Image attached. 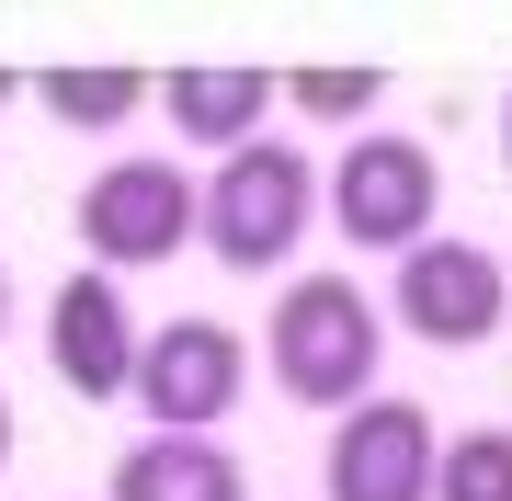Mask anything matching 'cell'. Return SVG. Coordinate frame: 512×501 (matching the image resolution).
Here are the masks:
<instances>
[{
  "label": "cell",
  "mask_w": 512,
  "mask_h": 501,
  "mask_svg": "<svg viewBox=\"0 0 512 501\" xmlns=\"http://www.w3.org/2000/svg\"><path fill=\"white\" fill-rule=\"evenodd\" d=\"M23 92H35V80H12V69H0V103H23Z\"/></svg>",
  "instance_id": "16"
},
{
  "label": "cell",
  "mask_w": 512,
  "mask_h": 501,
  "mask_svg": "<svg viewBox=\"0 0 512 501\" xmlns=\"http://www.w3.org/2000/svg\"><path fill=\"white\" fill-rule=\"evenodd\" d=\"M501 171H512V92H501Z\"/></svg>",
  "instance_id": "14"
},
{
  "label": "cell",
  "mask_w": 512,
  "mask_h": 501,
  "mask_svg": "<svg viewBox=\"0 0 512 501\" xmlns=\"http://www.w3.org/2000/svg\"><path fill=\"white\" fill-rule=\"evenodd\" d=\"M148 103H160V80H148V69H35V114H57V126H80V137L137 126Z\"/></svg>",
  "instance_id": "11"
},
{
  "label": "cell",
  "mask_w": 512,
  "mask_h": 501,
  "mask_svg": "<svg viewBox=\"0 0 512 501\" xmlns=\"http://www.w3.org/2000/svg\"><path fill=\"white\" fill-rule=\"evenodd\" d=\"M274 103H285L274 69H217V57L160 80V114H171V137H183V149H251Z\"/></svg>",
  "instance_id": "9"
},
{
  "label": "cell",
  "mask_w": 512,
  "mask_h": 501,
  "mask_svg": "<svg viewBox=\"0 0 512 501\" xmlns=\"http://www.w3.org/2000/svg\"><path fill=\"white\" fill-rule=\"evenodd\" d=\"M433 501H512V433H456L433 467Z\"/></svg>",
  "instance_id": "12"
},
{
  "label": "cell",
  "mask_w": 512,
  "mask_h": 501,
  "mask_svg": "<svg viewBox=\"0 0 512 501\" xmlns=\"http://www.w3.org/2000/svg\"><path fill=\"white\" fill-rule=\"evenodd\" d=\"M239 388H251V342L217 331V319H160L137 342V410L160 433H194L205 445V422H228Z\"/></svg>",
  "instance_id": "5"
},
{
  "label": "cell",
  "mask_w": 512,
  "mask_h": 501,
  "mask_svg": "<svg viewBox=\"0 0 512 501\" xmlns=\"http://www.w3.org/2000/svg\"><path fill=\"white\" fill-rule=\"evenodd\" d=\"M137 342H148V331L126 319V285L92 274V262L46 297V365H57L69 399H126V388H137Z\"/></svg>",
  "instance_id": "8"
},
{
  "label": "cell",
  "mask_w": 512,
  "mask_h": 501,
  "mask_svg": "<svg viewBox=\"0 0 512 501\" xmlns=\"http://www.w3.org/2000/svg\"><path fill=\"white\" fill-rule=\"evenodd\" d=\"M319 205H330V228H342L353 251L410 262L433 240V217H444V160L421 149V137H399V126H365L342 149V171L319 183Z\"/></svg>",
  "instance_id": "2"
},
{
  "label": "cell",
  "mask_w": 512,
  "mask_h": 501,
  "mask_svg": "<svg viewBox=\"0 0 512 501\" xmlns=\"http://www.w3.org/2000/svg\"><path fill=\"white\" fill-rule=\"evenodd\" d=\"M194 228H205V183L183 160H103L80 183V251H92V274H148V262L194 251Z\"/></svg>",
  "instance_id": "3"
},
{
  "label": "cell",
  "mask_w": 512,
  "mask_h": 501,
  "mask_svg": "<svg viewBox=\"0 0 512 501\" xmlns=\"http://www.w3.org/2000/svg\"><path fill=\"white\" fill-rule=\"evenodd\" d=\"M0 331H12V285H0Z\"/></svg>",
  "instance_id": "17"
},
{
  "label": "cell",
  "mask_w": 512,
  "mask_h": 501,
  "mask_svg": "<svg viewBox=\"0 0 512 501\" xmlns=\"http://www.w3.org/2000/svg\"><path fill=\"white\" fill-rule=\"evenodd\" d=\"M0 467H12V399H0Z\"/></svg>",
  "instance_id": "15"
},
{
  "label": "cell",
  "mask_w": 512,
  "mask_h": 501,
  "mask_svg": "<svg viewBox=\"0 0 512 501\" xmlns=\"http://www.w3.org/2000/svg\"><path fill=\"white\" fill-rule=\"evenodd\" d=\"M285 103L308 114V126H365V114L387 103V80H376V69H296Z\"/></svg>",
  "instance_id": "13"
},
{
  "label": "cell",
  "mask_w": 512,
  "mask_h": 501,
  "mask_svg": "<svg viewBox=\"0 0 512 501\" xmlns=\"http://www.w3.org/2000/svg\"><path fill=\"white\" fill-rule=\"evenodd\" d=\"M444 433L421 399H365L330 422V501H433Z\"/></svg>",
  "instance_id": "6"
},
{
  "label": "cell",
  "mask_w": 512,
  "mask_h": 501,
  "mask_svg": "<svg viewBox=\"0 0 512 501\" xmlns=\"http://www.w3.org/2000/svg\"><path fill=\"white\" fill-rule=\"evenodd\" d=\"M114 501H251V479H239V456L217 445V433H148V445L114 456Z\"/></svg>",
  "instance_id": "10"
},
{
  "label": "cell",
  "mask_w": 512,
  "mask_h": 501,
  "mask_svg": "<svg viewBox=\"0 0 512 501\" xmlns=\"http://www.w3.org/2000/svg\"><path fill=\"white\" fill-rule=\"evenodd\" d=\"M501 308H512V262H490L478 240H421L399 262V331L410 342L467 353V342L501 331Z\"/></svg>",
  "instance_id": "7"
},
{
  "label": "cell",
  "mask_w": 512,
  "mask_h": 501,
  "mask_svg": "<svg viewBox=\"0 0 512 501\" xmlns=\"http://www.w3.org/2000/svg\"><path fill=\"white\" fill-rule=\"evenodd\" d=\"M262 365L296 410H365L387 365V308L353 274H296L262 319Z\"/></svg>",
  "instance_id": "1"
},
{
  "label": "cell",
  "mask_w": 512,
  "mask_h": 501,
  "mask_svg": "<svg viewBox=\"0 0 512 501\" xmlns=\"http://www.w3.org/2000/svg\"><path fill=\"white\" fill-rule=\"evenodd\" d=\"M308 149H274V137H251V149H228L217 160V183H205V228L194 240L228 262V274H274V262L308 240Z\"/></svg>",
  "instance_id": "4"
}]
</instances>
